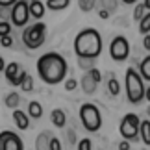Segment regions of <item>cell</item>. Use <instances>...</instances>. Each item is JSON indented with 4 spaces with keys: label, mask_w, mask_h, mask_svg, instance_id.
Returning a JSON list of instances; mask_svg holds the SVG:
<instances>
[{
    "label": "cell",
    "mask_w": 150,
    "mask_h": 150,
    "mask_svg": "<svg viewBox=\"0 0 150 150\" xmlns=\"http://www.w3.org/2000/svg\"><path fill=\"white\" fill-rule=\"evenodd\" d=\"M145 96V85H143V78L134 67L126 71V98L132 104H139Z\"/></svg>",
    "instance_id": "3957f363"
},
{
    "label": "cell",
    "mask_w": 150,
    "mask_h": 150,
    "mask_svg": "<svg viewBox=\"0 0 150 150\" xmlns=\"http://www.w3.org/2000/svg\"><path fill=\"white\" fill-rule=\"evenodd\" d=\"M0 47H4V48L13 47V37H11V35H4V37H0Z\"/></svg>",
    "instance_id": "f1b7e54d"
},
{
    "label": "cell",
    "mask_w": 150,
    "mask_h": 150,
    "mask_svg": "<svg viewBox=\"0 0 150 150\" xmlns=\"http://www.w3.org/2000/svg\"><path fill=\"white\" fill-rule=\"evenodd\" d=\"M145 13H146L145 6H143V4H139V6L135 8V11H134V19H135V21H141V19H143V15H145Z\"/></svg>",
    "instance_id": "83f0119b"
},
{
    "label": "cell",
    "mask_w": 150,
    "mask_h": 150,
    "mask_svg": "<svg viewBox=\"0 0 150 150\" xmlns=\"http://www.w3.org/2000/svg\"><path fill=\"white\" fill-rule=\"evenodd\" d=\"M11 22L17 28H22L28 24L30 21V11H28V0H17V2L11 6Z\"/></svg>",
    "instance_id": "52a82bcc"
},
{
    "label": "cell",
    "mask_w": 150,
    "mask_h": 150,
    "mask_svg": "<svg viewBox=\"0 0 150 150\" xmlns=\"http://www.w3.org/2000/svg\"><path fill=\"white\" fill-rule=\"evenodd\" d=\"M91 139H87V137H85V139H80L78 141V150H91Z\"/></svg>",
    "instance_id": "f546056e"
},
{
    "label": "cell",
    "mask_w": 150,
    "mask_h": 150,
    "mask_svg": "<svg viewBox=\"0 0 150 150\" xmlns=\"http://www.w3.org/2000/svg\"><path fill=\"white\" fill-rule=\"evenodd\" d=\"M74 52L80 59H96L102 54V37L95 28H85L74 39Z\"/></svg>",
    "instance_id": "7a4b0ae2"
},
{
    "label": "cell",
    "mask_w": 150,
    "mask_h": 150,
    "mask_svg": "<svg viewBox=\"0 0 150 150\" xmlns=\"http://www.w3.org/2000/svg\"><path fill=\"white\" fill-rule=\"evenodd\" d=\"M2 72H4L6 80H8L11 85H19V78H17V74H19V63H15V61L8 63Z\"/></svg>",
    "instance_id": "8fae6325"
},
{
    "label": "cell",
    "mask_w": 150,
    "mask_h": 150,
    "mask_svg": "<svg viewBox=\"0 0 150 150\" xmlns=\"http://www.w3.org/2000/svg\"><path fill=\"white\" fill-rule=\"evenodd\" d=\"M100 2H102V9L109 11V13L117 11V0H100Z\"/></svg>",
    "instance_id": "d4e9b609"
},
{
    "label": "cell",
    "mask_w": 150,
    "mask_h": 150,
    "mask_svg": "<svg viewBox=\"0 0 150 150\" xmlns=\"http://www.w3.org/2000/svg\"><path fill=\"white\" fill-rule=\"evenodd\" d=\"M119 150H130V141H120L119 143Z\"/></svg>",
    "instance_id": "d590c367"
},
{
    "label": "cell",
    "mask_w": 150,
    "mask_h": 150,
    "mask_svg": "<svg viewBox=\"0 0 150 150\" xmlns=\"http://www.w3.org/2000/svg\"><path fill=\"white\" fill-rule=\"evenodd\" d=\"M17 78H19V85L22 87V91H26V93H32L33 91V78L28 74L26 71H22L17 74Z\"/></svg>",
    "instance_id": "5bb4252c"
},
{
    "label": "cell",
    "mask_w": 150,
    "mask_h": 150,
    "mask_svg": "<svg viewBox=\"0 0 150 150\" xmlns=\"http://www.w3.org/2000/svg\"><path fill=\"white\" fill-rule=\"evenodd\" d=\"M19 102H21V96H19V93H15V91H11V93L6 96V106L9 109H17Z\"/></svg>",
    "instance_id": "ffe728a7"
},
{
    "label": "cell",
    "mask_w": 150,
    "mask_h": 150,
    "mask_svg": "<svg viewBox=\"0 0 150 150\" xmlns=\"http://www.w3.org/2000/svg\"><path fill=\"white\" fill-rule=\"evenodd\" d=\"M80 120H82L83 128L87 132H91V134L98 132L102 126V115L98 111V108L91 102L82 104V108H80Z\"/></svg>",
    "instance_id": "277c9868"
},
{
    "label": "cell",
    "mask_w": 150,
    "mask_h": 150,
    "mask_svg": "<svg viewBox=\"0 0 150 150\" xmlns=\"http://www.w3.org/2000/svg\"><path fill=\"white\" fill-rule=\"evenodd\" d=\"M109 56L115 61H126L130 56V43L124 35H117L109 45Z\"/></svg>",
    "instance_id": "ba28073f"
},
{
    "label": "cell",
    "mask_w": 150,
    "mask_h": 150,
    "mask_svg": "<svg viewBox=\"0 0 150 150\" xmlns=\"http://www.w3.org/2000/svg\"><path fill=\"white\" fill-rule=\"evenodd\" d=\"M69 4H71V0H47V6H45V8H48L52 11H61V9H65Z\"/></svg>",
    "instance_id": "d6986e66"
},
{
    "label": "cell",
    "mask_w": 150,
    "mask_h": 150,
    "mask_svg": "<svg viewBox=\"0 0 150 150\" xmlns=\"http://www.w3.org/2000/svg\"><path fill=\"white\" fill-rule=\"evenodd\" d=\"M122 2H124V4H128V6H132V4H135L137 0H122Z\"/></svg>",
    "instance_id": "60d3db41"
},
{
    "label": "cell",
    "mask_w": 150,
    "mask_h": 150,
    "mask_svg": "<svg viewBox=\"0 0 150 150\" xmlns=\"http://www.w3.org/2000/svg\"><path fill=\"white\" fill-rule=\"evenodd\" d=\"M13 120H15V124H17L19 130H28L30 128V117H28L24 111H21V109H15L13 111Z\"/></svg>",
    "instance_id": "4fadbf2b"
},
{
    "label": "cell",
    "mask_w": 150,
    "mask_h": 150,
    "mask_svg": "<svg viewBox=\"0 0 150 150\" xmlns=\"http://www.w3.org/2000/svg\"><path fill=\"white\" fill-rule=\"evenodd\" d=\"M80 85H82V91L85 95H93L95 91H96V87H98V83L93 80V76H91L89 72H85L83 76H82V82H80Z\"/></svg>",
    "instance_id": "7c38bea8"
},
{
    "label": "cell",
    "mask_w": 150,
    "mask_h": 150,
    "mask_svg": "<svg viewBox=\"0 0 150 150\" xmlns=\"http://www.w3.org/2000/svg\"><path fill=\"white\" fill-rule=\"evenodd\" d=\"M50 120H52V124L56 126V128H63L67 122V115L63 109H52V113H50Z\"/></svg>",
    "instance_id": "2e32d148"
},
{
    "label": "cell",
    "mask_w": 150,
    "mask_h": 150,
    "mask_svg": "<svg viewBox=\"0 0 150 150\" xmlns=\"http://www.w3.org/2000/svg\"><path fill=\"white\" fill-rule=\"evenodd\" d=\"M108 89H109V95H111V96H117L120 93V83L115 78H109L108 80Z\"/></svg>",
    "instance_id": "603a6c76"
},
{
    "label": "cell",
    "mask_w": 150,
    "mask_h": 150,
    "mask_svg": "<svg viewBox=\"0 0 150 150\" xmlns=\"http://www.w3.org/2000/svg\"><path fill=\"white\" fill-rule=\"evenodd\" d=\"M76 87H78V82H76L74 78H67V80H65V89H67V91H74Z\"/></svg>",
    "instance_id": "1f68e13d"
},
{
    "label": "cell",
    "mask_w": 150,
    "mask_h": 150,
    "mask_svg": "<svg viewBox=\"0 0 150 150\" xmlns=\"http://www.w3.org/2000/svg\"><path fill=\"white\" fill-rule=\"evenodd\" d=\"M4 35H11V26L6 21L0 22V37H4Z\"/></svg>",
    "instance_id": "484cf974"
},
{
    "label": "cell",
    "mask_w": 150,
    "mask_h": 150,
    "mask_svg": "<svg viewBox=\"0 0 150 150\" xmlns=\"http://www.w3.org/2000/svg\"><path fill=\"white\" fill-rule=\"evenodd\" d=\"M78 63H80V67H82V69H87V71L95 67V59H80Z\"/></svg>",
    "instance_id": "d6a6232c"
},
{
    "label": "cell",
    "mask_w": 150,
    "mask_h": 150,
    "mask_svg": "<svg viewBox=\"0 0 150 150\" xmlns=\"http://www.w3.org/2000/svg\"><path fill=\"white\" fill-rule=\"evenodd\" d=\"M137 135H141L145 146H150V120H139V130Z\"/></svg>",
    "instance_id": "9a60e30c"
},
{
    "label": "cell",
    "mask_w": 150,
    "mask_h": 150,
    "mask_svg": "<svg viewBox=\"0 0 150 150\" xmlns=\"http://www.w3.org/2000/svg\"><path fill=\"white\" fill-rule=\"evenodd\" d=\"M137 130H139V117L135 113H128L124 115L122 120H120V126H119V132L122 135L124 141H132L137 137Z\"/></svg>",
    "instance_id": "8992f818"
},
{
    "label": "cell",
    "mask_w": 150,
    "mask_h": 150,
    "mask_svg": "<svg viewBox=\"0 0 150 150\" xmlns=\"http://www.w3.org/2000/svg\"><path fill=\"white\" fill-rule=\"evenodd\" d=\"M17 2V0H0V8H6V9H9L11 6H13Z\"/></svg>",
    "instance_id": "e575fe53"
},
{
    "label": "cell",
    "mask_w": 150,
    "mask_h": 150,
    "mask_svg": "<svg viewBox=\"0 0 150 150\" xmlns=\"http://www.w3.org/2000/svg\"><path fill=\"white\" fill-rule=\"evenodd\" d=\"M139 69H141V74H139V76L145 78L146 82H148V80H150V56H146L145 59L141 61V67Z\"/></svg>",
    "instance_id": "44dd1931"
},
{
    "label": "cell",
    "mask_w": 150,
    "mask_h": 150,
    "mask_svg": "<svg viewBox=\"0 0 150 150\" xmlns=\"http://www.w3.org/2000/svg\"><path fill=\"white\" fill-rule=\"evenodd\" d=\"M45 37H47V24L41 21L22 32V41L28 48H39L45 43Z\"/></svg>",
    "instance_id": "5b68a950"
},
{
    "label": "cell",
    "mask_w": 150,
    "mask_h": 150,
    "mask_svg": "<svg viewBox=\"0 0 150 150\" xmlns=\"http://www.w3.org/2000/svg\"><path fill=\"white\" fill-rule=\"evenodd\" d=\"M67 61L65 57L57 52H47L37 59V72L41 80L48 85H56L61 83L67 78Z\"/></svg>",
    "instance_id": "6da1fadb"
},
{
    "label": "cell",
    "mask_w": 150,
    "mask_h": 150,
    "mask_svg": "<svg viewBox=\"0 0 150 150\" xmlns=\"http://www.w3.org/2000/svg\"><path fill=\"white\" fill-rule=\"evenodd\" d=\"M48 150H61V141L57 137L52 135L50 137V143H48Z\"/></svg>",
    "instance_id": "4316f807"
},
{
    "label": "cell",
    "mask_w": 150,
    "mask_h": 150,
    "mask_svg": "<svg viewBox=\"0 0 150 150\" xmlns=\"http://www.w3.org/2000/svg\"><path fill=\"white\" fill-rule=\"evenodd\" d=\"M50 137H52L50 132H43V134H39L37 139H35V150H48Z\"/></svg>",
    "instance_id": "e0dca14e"
},
{
    "label": "cell",
    "mask_w": 150,
    "mask_h": 150,
    "mask_svg": "<svg viewBox=\"0 0 150 150\" xmlns=\"http://www.w3.org/2000/svg\"><path fill=\"white\" fill-rule=\"evenodd\" d=\"M0 150H24V145L15 132L4 130L0 132Z\"/></svg>",
    "instance_id": "9c48e42d"
},
{
    "label": "cell",
    "mask_w": 150,
    "mask_h": 150,
    "mask_svg": "<svg viewBox=\"0 0 150 150\" xmlns=\"http://www.w3.org/2000/svg\"><path fill=\"white\" fill-rule=\"evenodd\" d=\"M143 45H145V50H150V33L145 35V43H143Z\"/></svg>",
    "instance_id": "74e56055"
},
{
    "label": "cell",
    "mask_w": 150,
    "mask_h": 150,
    "mask_svg": "<svg viewBox=\"0 0 150 150\" xmlns=\"http://www.w3.org/2000/svg\"><path fill=\"white\" fill-rule=\"evenodd\" d=\"M28 117H32V119H41L43 117V106L37 100H32L28 104Z\"/></svg>",
    "instance_id": "ac0fdd59"
},
{
    "label": "cell",
    "mask_w": 150,
    "mask_h": 150,
    "mask_svg": "<svg viewBox=\"0 0 150 150\" xmlns=\"http://www.w3.org/2000/svg\"><path fill=\"white\" fill-rule=\"evenodd\" d=\"M4 67H6V63H4V57H2V56H0V72H2V71H4Z\"/></svg>",
    "instance_id": "f35d334b"
},
{
    "label": "cell",
    "mask_w": 150,
    "mask_h": 150,
    "mask_svg": "<svg viewBox=\"0 0 150 150\" xmlns=\"http://www.w3.org/2000/svg\"><path fill=\"white\" fill-rule=\"evenodd\" d=\"M67 143H69V145H74V143H76V134H74L72 130L67 132Z\"/></svg>",
    "instance_id": "836d02e7"
},
{
    "label": "cell",
    "mask_w": 150,
    "mask_h": 150,
    "mask_svg": "<svg viewBox=\"0 0 150 150\" xmlns=\"http://www.w3.org/2000/svg\"><path fill=\"white\" fill-rule=\"evenodd\" d=\"M87 72L91 74V76H93V80H95L96 83H100V82H102V74H100V71H98V69H95V67H93V69H89Z\"/></svg>",
    "instance_id": "4dcf8cb0"
},
{
    "label": "cell",
    "mask_w": 150,
    "mask_h": 150,
    "mask_svg": "<svg viewBox=\"0 0 150 150\" xmlns=\"http://www.w3.org/2000/svg\"><path fill=\"white\" fill-rule=\"evenodd\" d=\"M98 17H100V19H109V11H106V9H102V8H100Z\"/></svg>",
    "instance_id": "8d00e7d4"
},
{
    "label": "cell",
    "mask_w": 150,
    "mask_h": 150,
    "mask_svg": "<svg viewBox=\"0 0 150 150\" xmlns=\"http://www.w3.org/2000/svg\"><path fill=\"white\" fill-rule=\"evenodd\" d=\"M45 2L41 0H30L28 2V11H30V19L41 21V17H45Z\"/></svg>",
    "instance_id": "30bf717a"
},
{
    "label": "cell",
    "mask_w": 150,
    "mask_h": 150,
    "mask_svg": "<svg viewBox=\"0 0 150 150\" xmlns=\"http://www.w3.org/2000/svg\"><path fill=\"white\" fill-rule=\"evenodd\" d=\"M95 4H96V0H78V6H80V9H82V11H85V13L93 9V8H95Z\"/></svg>",
    "instance_id": "cb8c5ba5"
},
{
    "label": "cell",
    "mask_w": 150,
    "mask_h": 150,
    "mask_svg": "<svg viewBox=\"0 0 150 150\" xmlns=\"http://www.w3.org/2000/svg\"><path fill=\"white\" fill-rule=\"evenodd\" d=\"M143 6H145V9L148 11V8H150V0H145V2H143Z\"/></svg>",
    "instance_id": "ab89813d"
},
{
    "label": "cell",
    "mask_w": 150,
    "mask_h": 150,
    "mask_svg": "<svg viewBox=\"0 0 150 150\" xmlns=\"http://www.w3.org/2000/svg\"><path fill=\"white\" fill-rule=\"evenodd\" d=\"M139 32L143 33V35H146V33L150 32V13H148V11L143 15V19L139 21Z\"/></svg>",
    "instance_id": "7402d4cb"
}]
</instances>
